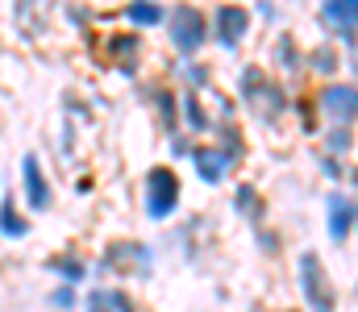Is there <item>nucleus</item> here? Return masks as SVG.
I'll use <instances>...</instances> for the list:
<instances>
[{"mask_svg": "<svg viewBox=\"0 0 358 312\" xmlns=\"http://www.w3.org/2000/svg\"><path fill=\"white\" fill-rule=\"evenodd\" d=\"M176 208H179V175L171 167H155L146 175V216L167 221Z\"/></svg>", "mask_w": 358, "mask_h": 312, "instance_id": "f03ea898", "label": "nucleus"}, {"mask_svg": "<svg viewBox=\"0 0 358 312\" xmlns=\"http://www.w3.org/2000/svg\"><path fill=\"white\" fill-rule=\"evenodd\" d=\"M125 21H129V25H138V29H150V25H163V21H167V13H163V4H155V0H129Z\"/></svg>", "mask_w": 358, "mask_h": 312, "instance_id": "f8f14e48", "label": "nucleus"}, {"mask_svg": "<svg viewBox=\"0 0 358 312\" xmlns=\"http://www.w3.org/2000/svg\"><path fill=\"white\" fill-rule=\"evenodd\" d=\"M321 21H325L334 34H342L346 42H355V34H358V0H325V4H321Z\"/></svg>", "mask_w": 358, "mask_h": 312, "instance_id": "6e6552de", "label": "nucleus"}, {"mask_svg": "<svg viewBox=\"0 0 358 312\" xmlns=\"http://www.w3.org/2000/svg\"><path fill=\"white\" fill-rule=\"evenodd\" d=\"M108 304H113V312H138L129 292H121V288H108Z\"/></svg>", "mask_w": 358, "mask_h": 312, "instance_id": "f3484780", "label": "nucleus"}, {"mask_svg": "<svg viewBox=\"0 0 358 312\" xmlns=\"http://www.w3.org/2000/svg\"><path fill=\"white\" fill-rule=\"evenodd\" d=\"M325 205H329V233L342 242V237L350 233V225H355V200H346V196L329 192V196H325Z\"/></svg>", "mask_w": 358, "mask_h": 312, "instance_id": "9b49d317", "label": "nucleus"}, {"mask_svg": "<svg viewBox=\"0 0 358 312\" xmlns=\"http://www.w3.org/2000/svg\"><path fill=\"white\" fill-rule=\"evenodd\" d=\"M300 283H304V300L313 312H334V288L325 267L317 262V254H300Z\"/></svg>", "mask_w": 358, "mask_h": 312, "instance_id": "20e7f679", "label": "nucleus"}, {"mask_svg": "<svg viewBox=\"0 0 358 312\" xmlns=\"http://www.w3.org/2000/svg\"><path fill=\"white\" fill-rule=\"evenodd\" d=\"M21 205L25 212H50L55 208V184L38 154H21Z\"/></svg>", "mask_w": 358, "mask_h": 312, "instance_id": "f257e3e1", "label": "nucleus"}, {"mask_svg": "<svg viewBox=\"0 0 358 312\" xmlns=\"http://www.w3.org/2000/svg\"><path fill=\"white\" fill-rule=\"evenodd\" d=\"M234 205H238V212H242V216H250V221H255V216L263 212V205H259V196H255V188H238Z\"/></svg>", "mask_w": 358, "mask_h": 312, "instance_id": "dca6fc26", "label": "nucleus"}, {"mask_svg": "<svg viewBox=\"0 0 358 312\" xmlns=\"http://www.w3.org/2000/svg\"><path fill=\"white\" fill-rule=\"evenodd\" d=\"M183 121H187V129H196V133H200V129H213L208 117H204V104H200V92H196V88L183 92Z\"/></svg>", "mask_w": 358, "mask_h": 312, "instance_id": "4468645a", "label": "nucleus"}, {"mask_svg": "<svg viewBox=\"0 0 358 312\" xmlns=\"http://www.w3.org/2000/svg\"><path fill=\"white\" fill-rule=\"evenodd\" d=\"M46 271L55 275V283H71V288H84L92 275V262L84 254H71V250H63V254H50L46 258Z\"/></svg>", "mask_w": 358, "mask_h": 312, "instance_id": "39448f33", "label": "nucleus"}, {"mask_svg": "<svg viewBox=\"0 0 358 312\" xmlns=\"http://www.w3.org/2000/svg\"><path fill=\"white\" fill-rule=\"evenodd\" d=\"M246 25H250V13H246V8H238V4L217 8V42H221L225 50H234V46L246 38Z\"/></svg>", "mask_w": 358, "mask_h": 312, "instance_id": "1a4fd4ad", "label": "nucleus"}, {"mask_svg": "<svg viewBox=\"0 0 358 312\" xmlns=\"http://www.w3.org/2000/svg\"><path fill=\"white\" fill-rule=\"evenodd\" d=\"M0 237H4V242L29 237V212L21 208L17 192H0Z\"/></svg>", "mask_w": 358, "mask_h": 312, "instance_id": "0eeeda50", "label": "nucleus"}, {"mask_svg": "<svg viewBox=\"0 0 358 312\" xmlns=\"http://www.w3.org/2000/svg\"><path fill=\"white\" fill-rule=\"evenodd\" d=\"M80 309L84 312H113V304H108V288H88L84 300H80Z\"/></svg>", "mask_w": 358, "mask_h": 312, "instance_id": "2eb2a0df", "label": "nucleus"}, {"mask_svg": "<svg viewBox=\"0 0 358 312\" xmlns=\"http://www.w3.org/2000/svg\"><path fill=\"white\" fill-rule=\"evenodd\" d=\"M321 108H325L329 117H338V121H355L358 92L355 88H325V92H321Z\"/></svg>", "mask_w": 358, "mask_h": 312, "instance_id": "9d476101", "label": "nucleus"}, {"mask_svg": "<svg viewBox=\"0 0 358 312\" xmlns=\"http://www.w3.org/2000/svg\"><path fill=\"white\" fill-rule=\"evenodd\" d=\"M80 300H84V292L71 288V283H55V288L46 292V304H50L55 312H76L80 309Z\"/></svg>", "mask_w": 358, "mask_h": 312, "instance_id": "ddd939ff", "label": "nucleus"}, {"mask_svg": "<svg viewBox=\"0 0 358 312\" xmlns=\"http://www.w3.org/2000/svg\"><path fill=\"white\" fill-rule=\"evenodd\" d=\"M313 63H317V71H334V54H329V50H317Z\"/></svg>", "mask_w": 358, "mask_h": 312, "instance_id": "a211bd4d", "label": "nucleus"}, {"mask_svg": "<svg viewBox=\"0 0 358 312\" xmlns=\"http://www.w3.org/2000/svg\"><path fill=\"white\" fill-rule=\"evenodd\" d=\"M171 42H176L179 54H196L200 46H204V38H208V29H204V13L200 8H192V4H179L176 13H171Z\"/></svg>", "mask_w": 358, "mask_h": 312, "instance_id": "7ed1b4c3", "label": "nucleus"}, {"mask_svg": "<svg viewBox=\"0 0 358 312\" xmlns=\"http://www.w3.org/2000/svg\"><path fill=\"white\" fill-rule=\"evenodd\" d=\"M192 167H196V175L204 184H221L229 175V167H234V154L221 150V146H200V150H192Z\"/></svg>", "mask_w": 358, "mask_h": 312, "instance_id": "423d86ee", "label": "nucleus"}]
</instances>
